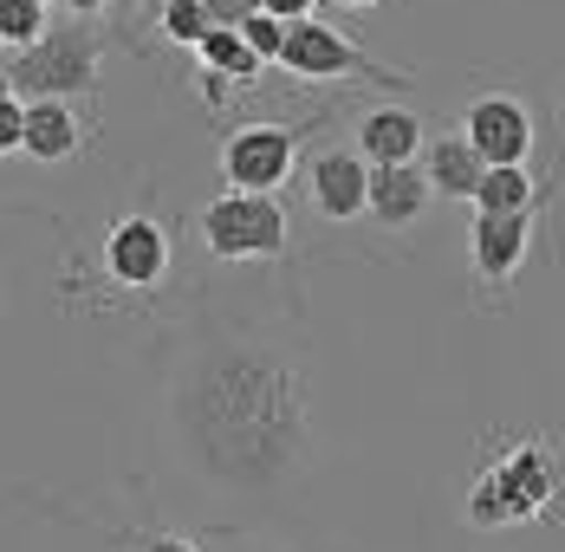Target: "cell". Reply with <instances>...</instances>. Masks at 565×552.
<instances>
[{
	"instance_id": "6da1fadb",
	"label": "cell",
	"mask_w": 565,
	"mask_h": 552,
	"mask_svg": "<svg viewBox=\"0 0 565 552\" xmlns=\"http://www.w3.org/2000/svg\"><path fill=\"white\" fill-rule=\"evenodd\" d=\"M170 442L189 475L267 495L312 461V384L292 338L202 326L170 371Z\"/></svg>"
},
{
	"instance_id": "7a4b0ae2",
	"label": "cell",
	"mask_w": 565,
	"mask_h": 552,
	"mask_svg": "<svg viewBox=\"0 0 565 552\" xmlns=\"http://www.w3.org/2000/svg\"><path fill=\"white\" fill-rule=\"evenodd\" d=\"M559 455L553 442L526 436L508 442L501 455H488L461 495V520L481 527V533H501V527H526V520H546L553 500H559Z\"/></svg>"
},
{
	"instance_id": "3957f363",
	"label": "cell",
	"mask_w": 565,
	"mask_h": 552,
	"mask_svg": "<svg viewBox=\"0 0 565 552\" xmlns=\"http://www.w3.org/2000/svg\"><path fill=\"white\" fill-rule=\"evenodd\" d=\"M98 65H105V33L92 20L46 26L33 46H13L7 78L20 98H98Z\"/></svg>"
},
{
	"instance_id": "277c9868",
	"label": "cell",
	"mask_w": 565,
	"mask_h": 552,
	"mask_svg": "<svg viewBox=\"0 0 565 552\" xmlns=\"http://www.w3.org/2000/svg\"><path fill=\"white\" fill-rule=\"evenodd\" d=\"M202 247L215 261H280L286 254V209L274 195L222 189L202 209Z\"/></svg>"
},
{
	"instance_id": "5b68a950",
	"label": "cell",
	"mask_w": 565,
	"mask_h": 552,
	"mask_svg": "<svg viewBox=\"0 0 565 552\" xmlns=\"http://www.w3.org/2000/svg\"><path fill=\"white\" fill-rule=\"evenodd\" d=\"M280 72H292V78H371L377 92H409L403 72L377 65L358 40H344L339 26H326V20H312V13H306V20H286Z\"/></svg>"
},
{
	"instance_id": "8992f818",
	"label": "cell",
	"mask_w": 565,
	"mask_h": 552,
	"mask_svg": "<svg viewBox=\"0 0 565 552\" xmlns=\"http://www.w3.org/2000/svg\"><path fill=\"white\" fill-rule=\"evenodd\" d=\"M299 169V130L292 124H241L222 137V182L247 195H274Z\"/></svg>"
},
{
	"instance_id": "52a82bcc",
	"label": "cell",
	"mask_w": 565,
	"mask_h": 552,
	"mask_svg": "<svg viewBox=\"0 0 565 552\" xmlns=\"http://www.w3.org/2000/svg\"><path fill=\"white\" fill-rule=\"evenodd\" d=\"M98 261H105V279L111 286L150 293V286H163V274H170V227L150 215V209H130V215L111 221Z\"/></svg>"
},
{
	"instance_id": "ba28073f",
	"label": "cell",
	"mask_w": 565,
	"mask_h": 552,
	"mask_svg": "<svg viewBox=\"0 0 565 552\" xmlns=\"http://www.w3.org/2000/svg\"><path fill=\"white\" fill-rule=\"evenodd\" d=\"M461 137L488 157V163H526L540 130H533V110L520 105L513 92H481L475 105L461 110Z\"/></svg>"
},
{
	"instance_id": "9c48e42d",
	"label": "cell",
	"mask_w": 565,
	"mask_h": 552,
	"mask_svg": "<svg viewBox=\"0 0 565 552\" xmlns=\"http://www.w3.org/2000/svg\"><path fill=\"white\" fill-rule=\"evenodd\" d=\"M533 215H540V209H520V215H481V209H475V227H468V261H475V286H481V293L513 286V274L526 267Z\"/></svg>"
},
{
	"instance_id": "30bf717a",
	"label": "cell",
	"mask_w": 565,
	"mask_h": 552,
	"mask_svg": "<svg viewBox=\"0 0 565 552\" xmlns=\"http://www.w3.org/2000/svg\"><path fill=\"white\" fill-rule=\"evenodd\" d=\"M306 195L326 221H358L371 209V163L358 150H319L306 163Z\"/></svg>"
},
{
	"instance_id": "8fae6325",
	"label": "cell",
	"mask_w": 565,
	"mask_h": 552,
	"mask_svg": "<svg viewBox=\"0 0 565 552\" xmlns=\"http://www.w3.org/2000/svg\"><path fill=\"white\" fill-rule=\"evenodd\" d=\"M423 144H429V124L409 105H371L358 117V130H351V150L364 163H416Z\"/></svg>"
},
{
	"instance_id": "7c38bea8",
	"label": "cell",
	"mask_w": 565,
	"mask_h": 552,
	"mask_svg": "<svg viewBox=\"0 0 565 552\" xmlns=\"http://www.w3.org/2000/svg\"><path fill=\"white\" fill-rule=\"evenodd\" d=\"M429 202H436V189H429L423 163H371V209L364 215L377 227L403 234V227H416L429 215Z\"/></svg>"
},
{
	"instance_id": "4fadbf2b",
	"label": "cell",
	"mask_w": 565,
	"mask_h": 552,
	"mask_svg": "<svg viewBox=\"0 0 565 552\" xmlns=\"http://www.w3.org/2000/svg\"><path fill=\"white\" fill-rule=\"evenodd\" d=\"M195 59H202V78H195V85L209 92V105H227L234 85H254V78L267 72V59L247 46L241 26H209L202 46H195Z\"/></svg>"
},
{
	"instance_id": "5bb4252c",
	"label": "cell",
	"mask_w": 565,
	"mask_h": 552,
	"mask_svg": "<svg viewBox=\"0 0 565 552\" xmlns=\"http://www.w3.org/2000/svg\"><path fill=\"white\" fill-rule=\"evenodd\" d=\"M416 163H423V176H429V189H436V195H449V202H475V189H481V176H488V157H481L461 130L429 137Z\"/></svg>"
},
{
	"instance_id": "9a60e30c",
	"label": "cell",
	"mask_w": 565,
	"mask_h": 552,
	"mask_svg": "<svg viewBox=\"0 0 565 552\" xmlns=\"http://www.w3.org/2000/svg\"><path fill=\"white\" fill-rule=\"evenodd\" d=\"M20 150L40 157V163L78 157L85 150V124H78L72 98H26V137H20Z\"/></svg>"
},
{
	"instance_id": "2e32d148",
	"label": "cell",
	"mask_w": 565,
	"mask_h": 552,
	"mask_svg": "<svg viewBox=\"0 0 565 552\" xmlns=\"http://www.w3.org/2000/svg\"><path fill=\"white\" fill-rule=\"evenodd\" d=\"M475 209H481V215H520V209H540V182L526 176V163H488L481 189H475Z\"/></svg>"
},
{
	"instance_id": "e0dca14e",
	"label": "cell",
	"mask_w": 565,
	"mask_h": 552,
	"mask_svg": "<svg viewBox=\"0 0 565 552\" xmlns=\"http://www.w3.org/2000/svg\"><path fill=\"white\" fill-rule=\"evenodd\" d=\"M215 20H209V0H163L157 7V33L170 40V46H202V33H209Z\"/></svg>"
},
{
	"instance_id": "ac0fdd59",
	"label": "cell",
	"mask_w": 565,
	"mask_h": 552,
	"mask_svg": "<svg viewBox=\"0 0 565 552\" xmlns=\"http://www.w3.org/2000/svg\"><path fill=\"white\" fill-rule=\"evenodd\" d=\"M53 0H0V46H33L53 20H46Z\"/></svg>"
},
{
	"instance_id": "d6986e66",
	"label": "cell",
	"mask_w": 565,
	"mask_h": 552,
	"mask_svg": "<svg viewBox=\"0 0 565 552\" xmlns=\"http://www.w3.org/2000/svg\"><path fill=\"white\" fill-rule=\"evenodd\" d=\"M241 33H247V46L267 59V65H280V46H286V20H280V13H267V7H260Z\"/></svg>"
},
{
	"instance_id": "ffe728a7",
	"label": "cell",
	"mask_w": 565,
	"mask_h": 552,
	"mask_svg": "<svg viewBox=\"0 0 565 552\" xmlns=\"http://www.w3.org/2000/svg\"><path fill=\"white\" fill-rule=\"evenodd\" d=\"M20 137H26V98H20V92H7V98H0V157H13V150H20Z\"/></svg>"
},
{
	"instance_id": "44dd1931",
	"label": "cell",
	"mask_w": 565,
	"mask_h": 552,
	"mask_svg": "<svg viewBox=\"0 0 565 552\" xmlns=\"http://www.w3.org/2000/svg\"><path fill=\"white\" fill-rule=\"evenodd\" d=\"M260 13V0H209V20L215 26H247Z\"/></svg>"
},
{
	"instance_id": "7402d4cb",
	"label": "cell",
	"mask_w": 565,
	"mask_h": 552,
	"mask_svg": "<svg viewBox=\"0 0 565 552\" xmlns=\"http://www.w3.org/2000/svg\"><path fill=\"white\" fill-rule=\"evenodd\" d=\"M72 20H98V13H117V7H130V0H58Z\"/></svg>"
},
{
	"instance_id": "603a6c76",
	"label": "cell",
	"mask_w": 565,
	"mask_h": 552,
	"mask_svg": "<svg viewBox=\"0 0 565 552\" xmlns=\"http://www.w3.org/2000/svg\"><path fill=\"white\" fill-rule=\"evenodd\" d=\"M137 552H202L195 540H182V533H143V546Z\"/></svg>"
},
{
	"instance_id": "cb8c5ba5",
	"label": "cell",
	"mask_w": 565,
	"mask_h": 552,
	"mask_svg": "<svg viewBox=\"0 0 565 552\" xmlns=\"http://www.w3.org/2000/svg\"><path fill=\"white\" fill-rule=\"evenodd\" d=\"M260 7H267V13H280V20H306L319 0H260Z\"/></svg>"
},
{
	"instance_id": "d4e9b609",
	"label": "cell",
	"mask_w": 565,
	"mask_h": 552,
	"mask_svg": "<svg viewBox=\"0 0 565 552\" xmlns=\"http://www.w3.org/2000/svg\"><path fill=\"white\" fill-rule=\"evenodd\" d=\"M7 92H13V78H7V65H0V98H7Z\"/></svg>"
},
{
	"instance_id": "484cf974",
	"label": "cell",
	"mask_w": 565,
	"mask_h": 552,
	"mask_svg": "<svg viewBox=\"0 0 565 552\" xmlns=\"http://www.w3.org/2000/svg\"><path fill=\"white\" fill-rule=\"evenodd\" d=\"M339 7H377V0H339Z\"/></svg>"
},
{
	"instance_id": "4316f807",
	"label": "cell",
	"mask_w": 565,
	"mask_h": 552,
	"mask_svg": "<svg viewBox=\"0 0 565 552\" xmlns=\"http://www.w3.org/2000/svg\"><path fill=\"white\" fill-rule=\"evenodd\" d=\"M157 7H163V0H157Z\"/></svg>"
}]
</instances>
